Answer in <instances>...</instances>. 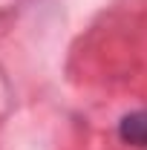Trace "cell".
<instances>
[{
  "label": "cell",
  "instance_id": "6da1fadb",
  "mask_svg": "<svg viewBox=\"0 0 147 150\" xmlns=\"http://www.w3.org/2000/svg\"><path fill=\"white\" fill-rule=\"evenodd\" d=\"M118 136H121L124 144L147 147V110L127 112V115L118 121Z\"/></svg>",
  "mask_w": 147,
  "mask_h": 150
}]
</instances>
